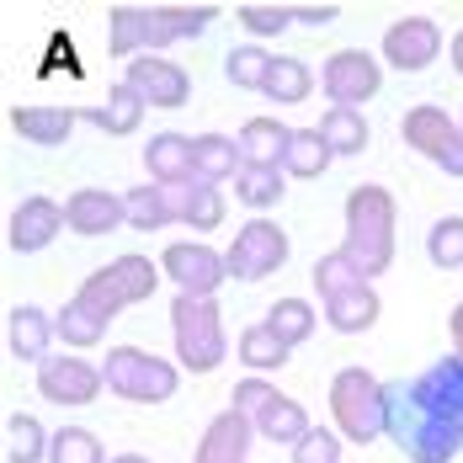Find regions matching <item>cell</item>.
<instances>
[{"label": "cell", "mask_w": 463, "mask_h": 463, "mask_svg": "<svg viewBox=\"0 0 463 463\" xmlns=\"http://www.w3.org/2000/svg\"><path fill=\"white\" fill-rule=\"evenodd\" d=\"M426 256L442 267V272H453V267H463V219L453 213V219H437L431 224V234H426Z\"/></svg>", "instance_id": "cell-38"}, {"label": "cell", "mask_w": 463, "mask_h": 463, "mask_svg": "<svg viewBox=\"0 0 463 463\" xmlns=\"http://www.w3.org/2000/svg\"><path fill=\"white\" fill-rule=\"evenodd\" d=\"M288 352H293V346H282V335L267 320L250 325V330L240 335V363L256 373V378H261V373H272V368H282V363H288Z\"/></svg>", "instance_id": "cell-27"}, {"label": "cell", "mask_w": 463, "mask_h": 463, "mask_svg": "<svg viewBox=\"0 0 463 463\" xmlns=\"http://www.w3.org/2000/svg\"><path fill=\"white\" fill-rule=\"evenodd\" d=\"M282 165H245L240 176H234V197L245 203V208H272L282 197Z\"/></svg>", "instance_id": "cell-32"}, {"label": "cell", "mask_w": 463, "mask_h": 463, "mask_svg": "<svg viewBox=\"0 0 463 463\" xmlns=\"http://www.w3.org/2000/svg\"><path fill=\"white\" fill-rule=\"evenodd\" d=\"M293 22H304V27H330V22H335V5H293Z\"/></svg>", "instance_id": "cell-42"}, {"label": "cell", "mask_w": 463, "mask_h": 463, "mask_svg": "<svg viewBox=\"0 0 463 463\" xmlns=\"http://www.w3.org/2000/svg\"><path fill=\"white\" fill-rule=\"evenodd\" d=\"M59 230H64V208H59L53 197H27V203L11 213V224H5V245L27 256V250H43Z\"/></svg>", "instance_id": "cell-17"}, {"label": "cell", "mask_w": 463, "mask_h": 463, "mask_svg": "<svg viewBox=\"0 0 463 463\" xmlns=\"http://www.w3.org/2000/svg\"><path fill=\"white\" fill-rule=\"evenodd\" d=\"M101 383H107L101 368L80 363V357H48L38 368V394L53 400V405H91L101 394Z\"/></svg>", "instance_id": "cell-14"}, {"label": "cell", "mask_w": 463, "mask_h": 463, "mask_svg": "<svg viewBox=\"0 0 463 463\" xmlns=\"http://www.w3.org/2000/svg\"><path fill=\"white\" fill-rule=\"evenodd\" d=\"M48 442H53V437H43L38 416H11V420H5V458H11V463L48 458Z\"/></svg>", "instance_id": "cell-33"}, {"label": "cell", "mask_w": 463, "mask_h": 463, "mask_svg": "<svg viewBox=\"0 0 463 463\" xmlns=\"http://www.w3.org/2000/svg\"><path fill=\"white\" fill-rule=\"evenodd\" d=\"M171 335H176V363L192 373H213L224 363V315L213 298H171Z\"/></svg>", "instance_id": "cell-5"}, {"label": "cell", "mask_w": 463, "mask_h": 463, "mask_svg": "<svg viewBox=\"0 0 463 463\" xmlns=\"http://www.w3.org/2000/svg\"><path fill=\"white\" fill-rule=\"evenodd\" d=\"M224 261H230V278H240V282L272 278L282 261H288V234L278 224H267V219H256V224H245V230L234 234Z\"/></svg>", "instance_id": "cell-10"}, {"label": "cell", "mask_w": 463, "mask_h": 463, "mask_svg": "<svg viewBox=\"0 0 463 463\" xmlns=\"http://www.w3.org/2000/svg\"><path fill=\"white\" fill-rule=\"evenodd\" d=\"M234 22L256 38H278L282 27L293 22V5H234Z\"/></svg>", "instance_id": "cell-39"}, {"label": "cell", "mask_w": 463, "mask_h": 463, "mask_svg": "<svg viewBox=\"0 0 463 463\" xmlns=\"http://www.w3.org/2000/svg\"><path fill=\"white\" fill-rule=\"evenodd\" d=\"M101 378H107L112 394H123V400H134V405H160V400H171L176 383H182L176 363H165V357H155V352H144V346H112Z\"/></svg>", "instance_id": "cell-7"}, {"label": "cell", "mask_w": 463, "mask_h": 463, "mask_svg": "<svg viewBox=\"0 0 463 463\" xmlns=\"http://www.w3.org/2000/svg\"><path fill=\"white\" fill-rule=\"evenodd\" d=\"M224 70H230V80L240 86V91H261V86H267V75H272V53H267V48H256V43L230 48Z\"/></svg>", "instance_id": "cell-35"}, {"label": "cell", "mask_w": 463, "mask_h": 463, "mask_svg": "<svg viewBox=\"0 0 463 463\" xmlns=\"http://www.w3.org/2000/svg\"><path fill=\"white\" fill-rule=\"evenodd\" d=\"M128 91L144 96V107H160V112H176L186 107V96H192V80H186L182 64H171V59H155V53H144L128 64V80H123Z\"/></svg>", "instance_id": "cell-12"}, {"label": "cell", "mask_w": 463, "mask_h": 463, "mask_svg": "<svg viewBox=\"0 0 463 463\" xmlns=\"http://www.w3.org/2000/svg\"><path fill=\"white\" fill-rule=\"evenodd\" d=\"M123 219H128L123 197H118V192H101V186H80V192L64 203V224H70L75 234H86V240H96V234H112Z\"/></svg>", "instance_id": "cell-16"}, {"label": "cell", "mask_w": 463, "mask_h": 463, "mask_svg": "<svg viewBox=\"0 0 463 463\" xmlns=\"http://www.w3.org/2000/svg\"><path fill=\"white\" fill-rule=\"evenodd\" d=\"M437 53H442V33H437L431 16H400V22H389V33H383V59H389L394 70L416 75V70H426Z\"/></svg>", "instance_id": "cell-13"}, {"label": "cell", "mask_w": 463, "mask_h": 463, "mask_svg": "<svg viewBox=\"0 0 463 463\" xmlns=\"http://www.w3.org/2000/svg\"><path fill=\"white\" fill-rule=\"evenodd\" d=\"M80 123H96L107 134H134L144 123V96L128 91V86H112L101 107H80Z\"/></svg>", "instance_id": "cell-22"}, {"label": "cell", "mask_w": 463, "mask_h": 463, "mask_svg": "<svg viewBox=\"0 0 463 463\" xmlns=\"http://www.w3.org/2000/svg\"><path fill=\"white\" fill-rule=\"evenodd\" d=\"M325 96L335 101V107H363L368 96H378L383 86V70H378V59H373L368 48H341V53H330L325 59Z\"/></svg>", "instance_id": "cell-11"}, {"label": "cell", "mask_w": 463, "mask_h": 463, "mask_svg": "<svg viewBox=\"0 0 463 463\" xmlns=\"http://www.w3.org/2000/svg\"><path fill=\"white\" fill-rule=\"evenodd\" d=\"M293 463H341V442L330 431H309L298 448H293Z\"/></svg>", "instance_id": "cell-41"}, {"label": "cell", "mask_w": 463, "mask_h": 463, "mask_svg": "<svg viewBox=\"0 0 463 463\" xmlns=\"http://www.w3.org/2000/svg\"><path fill=\"white\" fill-rule=\"evenodd\" d=\"M123 208H128V224L144 230V234L176 224V213H171V192H165V186H134V192H123Z\"/></svg>", "instance_id": "cell-28"}, {"label": "cell", "mask_w": 463, "mask_h": 463, "mask_svg": "<svg viewBox=\"0 0 463 463\" xmlns=\"http://www.w3.org/2000/svg\"><path fill=\"white\" fill-rule=\"evenodd\" d=\"M288 139H293V128H282L278 118H250L240 128V155H245V165H282Z\"/></svg>", "instance_id": "cell-23"}, {"label": "cell", "mask_w": 463, "mask_h": 463, "mask_svg": "<svg viewBox=\"0 0 463 463\" xmlns=\"http://www.w3.org/2000/svg\"><path fill=\"white\" fill-rule=\"evenodd\" d=\"M250 437H256V420L240 416V411L230 405V411H219V416L208 420V431H203L197 458H192V463H245Z\"/></svg>", "instance_id": "cell-15"}, {"label": "cell", "mask_w": 463, "mask_h": 463, "mask_svg": "<svg viewBox=\"0 0 463 463\" xmlns=\"http://www.w3.org/2000/svg\"><path fill=\"white\" fill-rule=\"evenodd\" d=\"M400 139L420 149L437 171L463 176V123H453L442 107H411L405 123H400Z\"/></svg>", "instance_id": "cell-8"}, {"label": "cell", "mask_w": 463, "mask_h": 463, "mask_svg": "<svg viewBox=\"0 0 463 463\" xmlns=\"http://www.w3.org/2000/svg\"><path fill=\"white\" fill-rule=\"evenodd\" d=\"M192 171L197 182H224V176H240L245 171V155H240V139H224V134H197L192 139Z\"/></svg>", "instance_id": "cell-21"}, {"label": "cell", "mask_w": 463, "mask_h": 463, "mask_svg": "<svg viewBox=\"0 0 463 463\" xmlns=\"http://www.w3.org/2000/svg\"><path fill=\"white\" fill-rule=\"evenodd\" d=\"M155 288H160V267L149 256H134L128 250V256L96 267L91 278L80 282V293L64 304V315L53 320V330L64 335V346H96L107 335L112 315H123V309H134L144 298H155Z\"/></svg>", "instance_id": "cell-2"}, {"label": "cell", "mask_w": 463, "mask_h": 463, "mask_svg": "<svg viewBox=\"0 0 463 463\" xmlns=\"http://www.w3.org/2000/svg\"><path fill=\"white\" fill-rule=\"evenodd\" d=\"M389 437L411 463H453L463 448V357L383 383Z\"/></svg>", "instance_id": "cell-1"}, {"label": "cell", "mask_w": 463, "mask_h": 463, "mask_svg": "<svg viewBox=\"0 0 463 463\" xmlns=\"http://www.w3.org/2000/svg\"><path fill=\"white\" fill-rule=\"evenodd\" d=\"M256 431H261L267 442H293V448H298V442H304L315 426H309V416H304V405H298V400L278 394V400H272V405L256 416Z\"/></svg>", "instance_id": "cell-25"}, {"label": "cell", "mask_w": 463, "mask_h": 463, "mask_svg": "<svg viewBox=\"0 0 463 463\" xmlns=\"http://www.w3.org/2000/svg\"><path fill=\"white\" fill-rule=\"evenodd\" d=\"M448 325H453V357H463V304L453 309V320Z\"/></svg>", "instance_id": "cell-43"}, {"label": "cell", "mask_w": 463, "mask_h": 463, "mask_svg": "<svg viewBox=\"0 0 463 463\" xmlns=\"http://www.w3.org/2000/svg\"><path fill=\"white\" fill-rule=\"evenodd\" d=\"M5 123H11L22 139L53 149V144L70 139V128L80 123V107H11V112H5Z\"/></svg>", "instance_id": "cell-18"}, {"label": "cell", "mask_w": 463, "mask_h": 463, "mask_svg": "<svg viewBox=\"0 0 463 463\" xmlns=\"http://www.w3.org/2000/svg\"><path fill=\"white\" fill-rule=\"evenodd\" d=\"M320 139L335 149V155H363L368 149V123H363V112H352V107H330L320 118Z\"/></svg>", "instance_id": "cell-29"}, {"label": "cell", "mask_w": 463, "mask_h": 463, "mask_svg": "<svg viewBox=\"0 0 463 463\" xmlns=\"http://www.w3.org/2000/svg\"><path fill=\"white\" fill-rule=\"evenodd\" d=\"M341 256L363 272L383 278L394 261V197L383 186H352L346 192V240Z\"/></svg>", "instance_id": "cell-4"}, {"label": "cell", "mask_w": 463, "mask_h": 463, "mask_svg": "<svg viewBox=\"0 0 463 463\" xmlns=\"http://www.w3.org/2000/svg\"><path fill=\"white\" fill-rule=\"evenodd\" d=\"M112 463H149V458H139V453H123V458H112Z\"/></svg>", "instance_id": "cell-45"}, {"label": "cell", "mask_w": 463, "mask_h": 463, "mask_svg": "<svg viewBox=\"0 0 463 463\" xmlns=\"http://www.w3.org/2000/svg\"><path fill=\"white\" fill-rule=\"evenodd\" d=\"M363 272L341 256V250H330V256H320L315 261V288H320V298L330 304V298H341V293H352V288H363Z\"/></svg>", "instance_id": "cell-37"}, {"label": "cell", "mask_w": 463, "mask_h": 463, "mask_svg": "<svg viewBox=\"0 0 463 463\" xmlns=\"http://www.w3.org/2000/svg\"><path fill=\"white\" fill-rule=\"evenodd\" d=\"M48 463H101V442L86 426H59L48 442Z\"/></svg>", "instance_id": "cell-36"}, {"label": "cell", "mask_w": 463, "mask_h": 463, "mask_svg": "<svg viewBox=\"0 0 463 463\" xmlns=\"http://www.w3.org/2000/svg\"><path fill=\"white\" fill-rule=\"evenodd\" d=\"M182 224H192V230H219L224 224V192L213 182H186L182 186Z\"/></svg>", "instance_id": "cell-31"}, {"label": "cell", "mask_w": 463, "mask_h": 463, "mask_svg": "<svg viewBox=\"0 0 463 463\" xmlns=\"http://www.w3.org/2000/svg\"><path fill=\"white\" fill-rule=\"evenodd\" d=\"M330 416L341 426L346 442H373L378 431H389V411H383V383L368 368H341L330 383Z\"/></svg>", "instance_id": "cell-6"}, {"label": "cell", "mask_w": 463, "mask_h": 463, "mask_svg": "<svg viewBox=\"0 0 463 463\" xmlns=\"http://www.w3.org/2000/svg\"><path fill=\"white\" fill-rule=\"evenodd\" d=\"M453 70H458V75H463V27H458V33H453Z\"/></svg>", "instance_id": "cell-44"}, {"label": "cell", "mask_w": 463, "mask_h": 463, "mask_svg": "<svg viewBox=\"0 0 463 463\" xmlns=\"http://www.w3.org/2000/svg\"><path fill=\"white\" fill-rule=\"evenodd\" d=\"M213 16H219L213 5H112L107 11V53L134 64L176 38H203Z\"/></svg>", "instance_id": "cell-3"}, {"label": "cell", "mask_w": 463, "mask_h": 463, "mask_svg": "<svg viewBox=\"0 0 463 463\" xmlns=\"http://www.w3.org/2000/svg\"><path fill=\"white\" fill-rule=\"evenodd\" d=\"M261 91L272 96L278 107H298L304 96L315 91V75H309V64L304 59H272V75H267V86Z\"/></svg>", "instance_id": "cell-30"}, {"label": "cell", "mask_w": 463, "mask_h": 463, "mask_svg": "<svg viewBox=\"0 0 463 463\" xmlns=\"http://www.w3.org/2000/svg\"><path fill=\"white\" fill-rule=\"evenodd\" d=\"M378 309H383V304H378V293L363 282V288H352V293L330 298V304H325V320L335 325L341 335H357V330H368V325L378 320Z\"/></svg>", "instance_id": "cell-26"}, {"label": "cell", "mask_w": 463, "mask_h": 463, "mask_svg": "<svg viewBox=\"0 0 463 463\" xmlns=\"http://www.w3.org/2000/svg\"><path fill=\"white\" fill-rule=\"evenodd\" d=\"M267 325L282 335V346H298V341L315 335V309H309L304 298H278V304L267 309Z\"/></svg>", "instance_id": "cell-34"}, {"label": "cell", "mask_w": 463, "mask_h": 463, "mask_svg": "<svg viewBox=\"0 0 463 463\" xmlns=\"http://www.w3.org/2000/svg\"><path fill=\"white\" fill-rule=\"evenodd\" d=\"M272 400H278V389H272L267 378H245V383H234V394H230V405L240 411V416H250V420L261 416Z\"/></svg>", "instance_id": "cell-40"}, {"label": "cell", "mask_w": 463, "mask_h": 463, "mask_svg": "<svg viewBox=\"0 0 463 463\" xmlns=\"http://www.w3.org/2000/svg\"><path fill=\"white\" fill-rule=\"evenodd\" d=\"M160 272L176 282V293L213 298V293L224 288V278H230V261H224L219 250H208V245L176 240V245H165V256H160Z\"/></svg>", "instance_id": "cell-9"}, {"label": "cell", "mask_w": 463, "mask_h": 463, "mask_svg": "<svg viewBox=\"0 0 463 463\" xmlns=\"http://www.w3.org/2000/svg\"><path fill=\"white\" fill-rule=\"evenodd\" d=\"M330 155H335V149L320 139V128H293L288 155H282V171H288V176H298V182H315V176H325Z\"/></svg>", "instance_id": "cell-24"}, {"label": "cell", "mask_w": 463, "mask_h": 463, "mask_svg": "<svg viewBox=\"0 0 463 463\" xmlns=\"http://www.w3.org/2000/svg\"><path fill=\"white\" fill-rule=\"evenodd\" d=\"M48 335H53V320H48L43 309H33V304H22V309H11L5 315V341H11V352L22 357V363H48Z\"/></svg>", "instance_id": "cell-20"}, {"label": "cell", "mask_w": 463, "mask_h": 463, "mask_svg": "<svg viewBox=\"0 0 463 463\" xmlns=\"http://www.w3.org/2000/svg\"><path fill=\"white\" fill-rule=\"evenodd\" d=\"M144 165H149L155 186L197 182V171H192V139H182V134H155L149 149H144Z\"/></svg>", "instance_id": "cell-19"}]
</instances>
